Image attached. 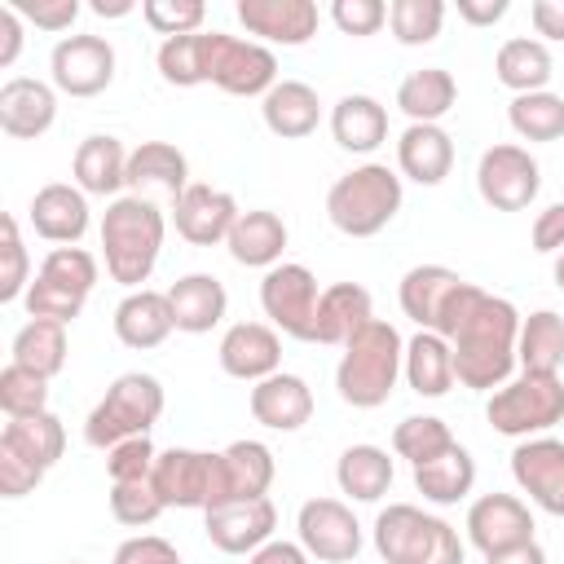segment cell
I'll list each match as a JSON object with an SVG mask.
<instances>
[{
  "label": "cell",
  "instance_id": "cell-1",
  "mask_svg": "<svg viewBox=\"0 0 564 564\" xmlns=\"http://www.w3.org/2000/svg\"><path fill=\"white\" fill-rule=\"evenodd\" d=\"M516 339H520L516 304L480 291L449 335L458 383L471 392H498L516 370Z\"/></svg>",
  "mask_w": 564,
  "mask_h": 564
},
{
  "label": "cell",
  "instance_id": "cell-2",
  "mask_svg": "<svg viewBox=\"0 0 564 564\" xmlns=\"http://www.w3.org/2000/svg\"><path fill=\"white\" fill-rule=\"evenodd\" d=\"M163 234H167V220L163 212L141 198V194H119L106 212H101V256H106V273L128 286V291H141L159 264V251H163Z\"/></svg>",
  "mask_w": 564,
  "mask_h": 564
},
{
  "label": "cell",
  "instance_id": "cell-3",
  "mask_svg": "<svg viewBox=\"0 0 564 564\" xmlns=\"http://www.w3.org/2000/svg\"><path fill=\"white\" fill-rule=\"evenodd\" d=\"M401 366H405V339L392 322H370L366 330H357L348 344H344V357L335 366V388H339V401L352 405V410H379L397 379H401Z\"/></svg>",
  "mask_w": 564,
  "mask_h": 564
},
{
  "label": "cell",
  "instance_id": "cell-4",
  "mask_svg": "<svg viewBox=\"0 0 564 564\" xmlns=\"http://www.w3.org/2000/svg\"><path fill=\"white\" fill-rule=\"evenodd\" d=\"M401 176L388 163H361L326 189V216L348 238H375L401 212Z\"/></svg>",
  "mask_w": 564,
  "mask_h": 564
},
{
  "label": "cell",
  "instance_id": "cell-5",
  "mask_svg": "<svg viewBox=\"0 0 564 564\" xmlns=\"http://www.w3.org/2000/svg\"><path fill=\"white\" fill-rule=\"evenodd\" d=\"M163 383L145 370H128L119 375L106 397L88 410L84 419V441L93 449H115L119 441H132V436H150V427L163 419Z\"/></svg>",
  "mask_w": 564,
  "mask_h": 564
},
{
  "label": "cell",
  "instance_id": "cell-6",
  "mask_svg": "<svg viewBox=\"0 0 564 564\" xmlns=\"http://www.w3.org/2000/svg\"><path fill=\"white\" fill-rule=\"evenodd\" d=\"M93 286H97V260H93V251H84V247H53L40 260L31 286L22 295V308L31 317L70 326L84 313V300L93 295Z\"/></svg>",
  "mask_w": 564,
  "mask_h": 564
},
{
  "label": "cell",
  "instance_id": "cell-7",
  "mask_svg": "<svg viewBox=\"0 0 564 564\" xmlns=\"http://www.w3.org/2000/svg\"><path fill=\"white\" fill-rule=\"evenodd\" d=\"M480 295L476 282H467L463 273L445 269V264H414L405 269L401 286H397V300H401V313L419 326V330H432V335H454V326L463 322V313L471 308V300Z\"/></svg>",
  "mask_w": 564,
  "mask_h": 564
},
{
  "label": "cell",
  "instance_id": "cell-8",
  "mask_svg": "<svg viewBox=\"0 0 564 564\" xmlns=\"http://www.w3.org/2000/svg\"><path fill=\"white\" fill-rule=\"evenodd\" d=\"M485 419L494 432L529 441L551 432L555 423H564V383L560 375H524L507 379L498 392H489L485 401Z\"/></svg>",
  "mask_w": 564,
  "mask_h": 564
},
{
  "label": "cell",
  "instance_id": "cell-9",
  "mask_svg": "<svg viewBox=\"0 0 564 564\" xmlns=\"http://www.w3.org/2000/svg\"><path fill=\"white\" fill-rule=\"evenodd\" d=\"M317 278L308 264H295V260H282L273 264L264 278H260V308L269 317L273 330L291 335V339H304L313 344V326H317Z\"/></svg>",
  "mask_w": 564,
  "mask_h": 564
},
{
  "label": "cell",
  "instance_id": "cell-10",
  "mask_svg": "<svg viewBox=\"0 0 564 564\" xmlns=\"http://www.w3.org/2000/svg\"><path fill=\"white\" fill-rule=\"evenodd\" d=\"M476 189L494 212H524L542 189V167L524 145H489L476 163Z\"/></svg>",
  "mask_w": 564,
  "mask_h": 564
},
{
  "label": "cell",
  "instance_id": "cell-11",
  "mask_svg": "<svg viewBox=\"0 0 564 564\" xmlns=\"http://www.w3.org/2000/svg\"><path fill=\"white\" fill-rule=\"evenodd\" d=\"M207 84H216L229 97H264L278 84V57H273L269 44L212 31V70H207Z\"/></svg>",
  "mask_w": 564,
  "mask_h": 564
},
{
  "label": "cell",
  "instance_id": "cell-12",
  "mask_svg": "<svg viewBox=\"0 0 564 564\" xmlns=\"http://www.w3.org/2000/svg\"><path fill=\"white\" fill-rule=\"evenodd\" d=\"M48 75L66 97H97L115 84V44L106 35H62L48 53Z\"/></svg>",
  "mask_w": 564,
  "mask_h": 564
},
{
  "label": "cell",
  "instance_id": "cell-13",
  "mask_svg": "<svg viewBox=\"0 0 564 564\" xmlns=\"http://www.w3.org/2000/svg\"><path fill=\"white\" fill-rule=\"evenodd\" d=\"M295 533L317 564H352L361 555V524L339 498H308L295 516Z\"/></svg>",
  "mask_w": 564,
  "mask_h": 564
},
{
  "label": "cell",
  "instance_id": "cell-14",
  "mask_svg": "<svg viewBox=\"0 0 564 564\" xmlns=\"http://www.w3.org/2000/svg\"><path fill=\"white\" fill-rule=\"evenodd\" d=\"M150 485L159 489L163 507H181V511H207L216 498V454L207 449H159Z\"/></svg>",
  "mask_w": 564,
  "mask_h": 564
},
{
  "label": "cell",
  "instance_id": "cell-15",
  "mask_svg": "<svg viewBox=\"0 0 564 564\" xmlns=\"http://www.w3.org/2000/svg\"><path fill=\"white\" fill-rule=\"evenodd\" d=\"M449 520L419 511L414 502H388L375 516V551L383 564H427Z\"/></svg>",
  "mask_w": 564,
  "mask_h": 564
},
{
  "label": "cell",
  "instance_id": "cell-16",
  "mask_svg": "<svg viewBox=\"0 0 564 564\" xmlns=\"http://www.w3.org/2000/svg\"><path fill=\"white\" fill-rule=\"evenodd\" d=\"M463 529L480 555H498V551H511L520 542H533V511L516 494H480L467 507Z\"/></svg>",
  "mask_w": 564,
  "mask_h": 564
},
{
  "label": "cell",
  "instance_id": "cell-17",
  "mask_svg": "<svg viewBox=\"0 0 564 564\" xmlns=\"http://www.w3.org/2000/svg\"><path fill=\"white\" fill-rule=\"evenodd\" d=\"M242 207L229 189H216V185H203L194 181L176 203H172V225L185 242L194 247H216V242H229L234 225H238Z\"/></svg>",
  "mask_w": 564,
  "mask_h": 564
},
{
  "label": "cell",
  "instance_id": "cell-18",
  "mask_svg": "<svg viewBox=\"0 0 564 564\" xmlns=\"http://www.w3.org/2000/svg\"><path fill=\"white\" fill-rule=\"evenodd\" d=\"M511 476L533 507H542L546 516H564V441L555 436L520 441L511 449Z\"/></svg>",
  "mask_w": 564,
  "mask_h": 564
},
{
  "label": "cell",
  "instance_id": "cell-19",
  "mask_svg": "<svg viewBox=\"0 0 564 564\" xmlns=\"http://www.w3.org/2000/svg\"><path fill=\"white\" fill-rule=\"evenodd\" d=\"M273 476H278V463H273V449L264 441H234L216 454V498H212V507L269 498Z\"/></svg>",
  "mask_w": 564,
  "mask_h": 564
},
{
  "label": "cell",
  "instance_id": "cell-20",
  "mask_svg": "<svg viewBox=\"0 0 564 564\" xmlns=\"http://www.w3.org/2000/svg\"><path fill=\"white\" fill-rule=\"evenodd\" d=\"M278 529V507L269 498H251V502H225L203 511V533L216 551L225 555H251L264 542H273Z\"/></svg>",
  "mask_w": 564,
  "mask_h": 564
},
{
  "label": "cell",
  "instance_id": "cell-21",
  "mask_svg": "<svg viewBox=\"0 0 564 564\" xmlns=\"http://www.w3.org/2000/svg\"><path fill=\"white\" fill-rule=\"evenodd\" d=\"M216 361L229 379L260 383L282 370V339L269 322H234L216 344Z\"/></svg>",
  "mask_w": 564,
  "mask_h": 564
},
{
  "label": "cell",
  "instance_id": "cell-22",
  "mask_svg": "<svg viewBox=\"0 0 564 564\" xmlns=\"http://www.w3.org/2000/svg\"><path fill=\"white\" fill-rule=\"evenodd\" d=\"M234 13L247 26V35H256V44L300 48L317 35V4L313 0H238Z\"/></svg>",
  "mask_w": 564,
  "mask_h": 564
},
{
  "label": "cell",
  "instance_id": "cell-23",
  "mask_svg": "<svg viewBox=\"0 0 564 564\" xmlns=\"http://www.w3.org/2000/svg\"><path fill=\"white\" fill-rule=\"evenodd\" d=\"M57 119V88L31 75H13L0 84V132L13 141H35Z\"/></svg>",
  "mask_w": 564,
  "mask_h": 564
},
{
  "label": "cell",
  "instance_id": "cell-24",
  "mask_svg": "<svg viewBox=\"0 0 564 564\" xmlns=\"http://www.w3.org/2000/svg\"><path fill=\"white\" fill-rule=\"evenodd\" d=\"M26 212H31V229L44 242H57V247H75L88 234V225H93L88 194L79 185H66V181L40 185Z\"/></svg>",
  "mask_w": 564,
  "mask_h": 564
},
{
  "label": "cell",
  "instance_id": "cell-25",
  "mask_svg": "<svg viewBox=\"0 0 564 564\" xmlns=\"http://www.w3.org/2000/svg\"><path fill=\"white\" fill-rule=\"evenodd\" d=\"M247 410L260 427L269 432H300L308 419H313V388L291 375V370H278L260 383H251V397H247Z\"/></svg>",
  "mask_w": 564,
  "mask_h": 564
},
{
  "label": "cell",
  "instance_id": "cell-26",
  "mask_svg": "<svg viewBox=\"0 0 564 564\" xmlns=\"http://www.w3.org/2000/svg\"><path fill=\"white\" fill-rule=\"evenodd\" d=\"M110 322H115V339H119L123 348H137V352L159 348V344L176 330L167 291H150V286L128 291V295L115 304V317H110Z\"/></svg>",
  "mask_w": 564,
  "mask_h": 564
},
{
  "label": "cell",
  "instance_id": "cell-27",
  "mask_svg": "<svg viewBox=\"0 0 564 564\" xmlns=\"http://www.w3.org/2000/svg\"><path fill=\"white\" fill-rule=\"evenodd\" d=\"M128 154L119 137L110 132H93L75 145V159H70V172H75V185L84 194H97V198H119V189L128 185Z\"/></svg>",
  "mask_w": 564,
  "mask_h": 564
},
{
  "label": "cell",
  "instance_id": "cell-28",
  "mask_svg": "<svg viewBox=\"0 0 564 564\" xmlns=\"http://www.w3.org/2000/svg\"><path fill=\"white\" fill-rule=\"evenodd\" d=\"M167 304H172V322L185 335H207L225 322L229 308V291L220 278L212 273H185L167 286Z\"/></svg>",
  "mask_w": 564,
  "mask_h": 564
},
{
  "label": "cell",
  "instance_id": "cell-29",
  "mask_svg": "<svg viewBox=\"0 0 564 564\" xmlns=\"http://www.w3.org/2000/svg\"><path fill=\"white\" fill-rule=\"evenodd\" d=\"M375 322V300L361 282H335L322 291L317 300V326H313V344H330L344 348L357 330H366Z\"/></svg>",
  "mask_w": 564,
  "mask_h": 564
},
{
  "label": "cell",
  "instance_id": "cell-30",
  "mask_svg": "<svg viewBox=\"0 0 564 564\" xmlns=\"http://www.w3.org/2000/svg\"><path fill=\"white\" fill-rule=\"evenodd\" d=\"M260 119L273 137L282 141H300V137H313L317 123H322V101H317V88H308L304 79H278L264 97H260Z\"/></svg>",
  "mask_w": 564,
  "mask_h": 564
},
{
  "label": "cell",
  "instance_id": "cell-31",
  "mask_svg": "<svg viewBox=\"0 0 564 564\" xmlns=\"http://www.w3.org/2000/svg\"><path fill=\"white\" fill-rule=\"evenodd\" d=\"M397 167L414 185H441L454 167V137L441 123H410L397 137Z\"/></svg>",
  "mask_w": 564,
  "mask_h": 564
},
{
  "label": "cell",
  "instance_id": "cell-32",
  "mask_svg": "<svg viewBox=\"0 0 564 564\" xmlns=\"http://www.w3.org/2000/svg\"><path fill=\"white\" fill-rule=\"evenodd\" d=\"M194 181H189V159L172 145V141H141L132 154H128V189L132 194H150V189H159V194H167L172 203L189 189Z\"/></svg>",
  "mask_w": 564,
  "mask_h": 564
},
{
  "label": "cell",
  "instance_id": "cell-33",
  "mask_svg": "<svg viewBox=\"0 0 564 564\" xmlns=\"http://www.w3.org/2000/svg\"><path fill=\"white\" fill-rule=\"evenodd\" d=\"M330 137L348 154H375L388 141V110L370 93H348L330 106Z\"/></svg>",
  "mask_w": 564,
  "mask_h": 564
},
{
  "label": "cell",
  "instance_id": "cell-34",
  "mask_svg": "<svg viewBox=\"0 0 564 564\" xmlns=\"http://www.w3.org/2000/svg\"><path fill=\"white\" fill-rule=\"evenodd\" d=\"M229 256L247 269H273L282 264V251H286V220L269 207H256V212H242L234 234H229Z\"/></svg>",
  "mask_w": 564,
  "mask_h": 564
},
{
  "label": "cell",
  "instance_id": "cell-35",
  "mask_svg": "<svg viewBox=\"0 0 564 564\" xmlns=\"http://www.w3.org/2000/svg\"><path fill=\"white\" fill-rule=\"evenodd\" d=\"M410 392L419 397H445L458 375H454V348L445 335H432V330H419L414 339H405V366H401Z\"/></svg>",
  "mask_w": 564,
  "mask_h": 564
},
{
  "label": "cell",
  "instance_id": "cell-36",
  "mask_svg": "<svg viewBox=\"0 0 564 564\" xmlns=\"http://www.w3.org/2000/svg\"><path fill=\"white\" fill-rule=\"evenodd\" d=\"M471 485H476V458H471V449L458 445V441H454L445 454H436V458H427V463L414 467V489H419L427 502H436V507L463 502V498L471 494Z\"/></svg>",
  "mask_w": 564,
  "mask_h": 564
},
{
  "label": "cell",
  "instance_id": "cell-37",
  "mask_svg": "<svg viewBox=\"0 0 564 564\" xmlns=\"http://www.w3.org/2000/svg\"><path fill=\"white\" fill-rule=\"evenodd\" d=\"M458 101V84L445 66H423V70H410L401 84H397V106L410 123H441Z\"/></svg>",
  "mask_w": 564,
  "mask_h": 564
},
{
  "label": "cell",
  "instance_id": "cell-38",
  "mask_svg": "<svg viewBox=\"0 0 564 564\" xmlns=\"http://www.w3.org/2000/svg\"><path fill=\"white\" fill-rule=\"evenodd\" d=\"M392 476H397V467L383 445H348L335 463V485L352 502H379L392 489Z\"/></svg>",
  "mask_w": 564,
  "mask_h": 564
},
{
  "label": "cell",
  "instance_id": "cell-39",
  "mask_svg": "<svg viewBox=\"0 0 564 564\" xmlns=\"http://www.w3.org/2000/svg\"><path fill=\"white\" fill-rule=\"evenodd\" d=\"M494 75H498L502 88H511L516 97H524V93H542V88L551 84L555 62H551V48H546L542 40L516 35V40H507V44L498 48Z\"/></svg>",
  "mask_w": 564,
  "mask_h": 564
},
{
  "label": "cell",
  "instance_id": "cell-40",
  "mask_svg": "<svg viewBox=\"0 0 564 564\" xmlns=\"http://www.w3.org/2000/svg\"><path fill=\"white\" fill-rule=\"evenodd\" d=\"M516 366L524 375H560V366H564V317L555 308H538V313L520 317Z\"/></svg>",
  "mask_w": 564,
  "mask_h": 564
},
{
  "label": "cell",
  "instance_id": "cell-41",
  "mask_svg": "<svg viewBox=\"0 0 564 564\" xmlns=\"http://www.w3.org/2000/svg\"><path fill=\"white\" fill-rule=\"evenodd\" d=\"M0 445L18 449L22 458H31V463H40V467L48 471V467L62 458V449H66V427H62V419H57L53 410L22 414V419H9V423H4Z\"/></svg>",
  "mask_w": 564,
  "mask_h": 564
},
{
  "label": "cell",
  "instance_id": "cell-42",
  "mask_svg": "<svg viewBox=\"0 0 564 564\" xmlns=\"http://www.w3.org/2000/svg\"><path fill=\"white\" fill-rule=\"evenodd\" d=\"M66 352H70V344H66V326H62V322L31 317V322L13 335L9 361L26 366V370H35V375H44V379H53V375H62Z\"/></svg>",
  "mask_w": 564,
  "mask_h": 564
},
{
  "label": "cell",
  "instance_id": "cell-43",
  "mask_svg": "<svg viewBox=\"0 0 564 564\" xmlns=\"http://www.w3.org/2000/svg\"><path fill=\"white\" fill-rule=\"evenodd\" d=\"M154 66H159L163 84H172V88H198V84H207V70H212V31L163 40L159 53H154Z\"/></svg>",
  "mask_w": 564,
  "mask_h": 564
},
{
  "label": "cell",
  "instance_id": "cell-44",
  "mask_svg": "<svg viewBox=\"0 0 564 564\" xmlns=\"http://www.w3.org/2000/svg\"><path fill=\"white\" fill-rule=\"evenodd\" d=\"M507 119H511L520 141H560L564 137V97L551 93V88L511 97Z\"/></svg>",
  "mask_w": 564,
  "mask_h": 564
},
{
  "label": "cell",
  "instance_id": "cell-45",
  "mask_svg": "<svg viewBox=\"0 0 564 564\" xmlns=\"http://www.w3.org/2000/svg\"><path fill=\"white\" fill-rule=\"evenodd\" d=\"M449 445H454V432H449V423L436 419V414H410V419H401V423L392 427V449H397V458H405L410 467H419V463L445 454Z\"/></svg>",
  "mask_w": 564,
  "mask_h": 564
},
{
  "label": "cell",
  "instance_id": "cell-46",
  "mask_svg": "<svg viewBox=\"0 0 564 564\" xmlns=\"http://www.w3.org/2000/svg\"><path fill=\"white\" fill-rule=\"evenodd\" d=\"M388 26H392L397 44H405V48L432 44L445 26V4L441 0H392L388 4Z\"/></svg>",
  "mask_w": 564,
  "mask_h": 564
},
{
  "label": "cell",
  "instance_id": "cell-47",
  "mask_svg": "<svg viewBox=\"0 0 564 564\" xmlns=\"http://www.w3.org/2000/svg\"><path fill=\"white\" fill-rule=\"evenodd\" d=\"M0 410L9 419L48 410V379L35 375V370H26V366H18V361H9L0 370Z\"/></svg>",
  "mask_w": 564,
  "mask_h": 564
},
{
  "label": "cell",
  "instance_id": "cell-48",
  "mask_svg": "<svg viewBox=\"0 0 564 564\" xmlns=\"http://www.w3.org/2000/svg\"><path fill=\"white\" fill-rule=\"evenodd\" d=\"M167 507H163V498H159V489L150 480H119V485H110V516L119 524H128V529H145Z\"/></svg>",
  "mask_w": 564,
  "mask_h": 564
},
{
  "label": "cell",
  "instance_id": "cell-49",
  "mask_svg": "<svg viewBox=\"0 0 564 564\" xmlns=\"http://www.w3.org/2000/svg\"><path fill=\"white\" fill-rule=\"evenodd\" d=\"M141 18L163 35V40H176V35H194L207 18V4L203 0H145L141 4Z\"/></svg>",
  "mask_w": 564,
  "mask_h": 564
},
{
  "label": "cell",
  "instance_id": "cell-50",
  "mask_svg": "<svg viewBox=\"0 0 564 564\" xmlns=\"http://www.w3.org/2000/svg\"><path fill=\"white\" fill-rule=\"evenodd\" d=\"M154 458H159V449L150 445V436L119 441L115 449H106V476H110V485H119V480H150Z\"/></svg>",
  "mask_w": 564,
  "mask_h": 564
},
{
  "label": "cell",
  "instance_id": "cell-51",
  "mask_svg": "<svg viewBox=\"0 0 564 564\" xmlns=\"http://www.w3.org/2000/svg\"><path fill=\"white\" fill-rule=\"evenodd\" d=\"M31 286V264H26V247H22V234H18V220L4 216V273H0V300L13 304L22 300Z\"/></svg>",
  "mask_w": 564,
  "mask_h": 564
},
{
  "label": "cell",
  "instance_id": "cell-52",
  "mask_svg": "<svg viewBox=\"0 0 564 564\" xmlns=\"http://www.w3.org/2000/svg\"><path fill=\"white\" fill-rule=\"evenodd\" d=\"M330 22L344 31V35H375L383 22H388V4L383 0H335L330 4Z\"/></svg>",
  "mask_w": 564,
  "mask_h": 564
},
{
  "label": "cell",
  "instance_id": "cell-53",
  "mask_svg": "<svg viewBox=\"0 0 564 564\" xmlns=\"http://www.w3.org/2000/svg\"><path fill=\"white\" fill-rule=\"evenodd\" d=\"M18 9V18L35 22L40 31H70L79 18V0H4Z\"/></svg>",
  "mask_w": 564,
  "mask_h": 564
},
{
  "label": "cell",
  "instance_id": "cell-54",
  "mask_svg": "<svg viewBox=\"0 0 564 564\" xmlns=\"http://www.w3.org/2000/svg\"><path fill=\"white\" fill-rule=\"evenodd\" d=\"M40 480H44V467L40 463H31L18 449L0 445V494L4 498H26V494H35Z\"/></svg>",
  "mask_w": 564,
  "mask_h": 564
},
{
  "label": "cell",
  "instance_id": "cell-55",
  "mask_svg": "<svg viewBox=\"0 0 564 564\" xmlns=\"http://www.w3.org/2000/svg\"><path fill=\"white\" fill-rule=\"evenodd\" d=\"M110 564H181V551L159 533H137V538L115 546Z\"/></svg>",
  "mask_w": 564,
  "mask_h": 564
},
{
  "label": "cell",
  "instance_id": "cell-56",
  "mask_svg": "<svg viewBox=\"0 0 564 564\" xmlns=\"http://www.w3.org/2000/svg\"><path fill=\"white\" fill-rule=\"evenodd\" d=\"M529 238H533V251H542V256H560V251H564V203L542 207V212L533 216Z\"/></svg>",
  "mask_w": 564,
  "mask_h": 564
},
{
  "label": "cell",
  "instance_id": "cell-57",
  "mask_svg": "<svg viewBox=\"0 0 564 564\" xmlns=\"http://www.w3.org/2000/svg\"><path fill=\"white\" fill-rule=\"evenodd\" d=\"M529 22L542 35V44L546 40H564V0H533L529 4Z\"/></svg>",
  "mask_w": 564,
  "mask_h": 564
},
{
  "label": "cell",
  "instance_id": "cell-58",
  "mask_svg": "<svg viewBox=\"0 0 564 564\" xmlns=\"http://www.w3.org/2000/svg\"><path fill=\"white\" fill-rule=\"evenodd\" d=\"M247 564H313V555H308L300 542L273 538V542H264L260 551H251V555H247Z\"/></svg>",
  "mask_w": 564,
  "mask_h": 564
},
{
  "label": "cell",
  "instance_id": "cell-59",
  "mask_svg": "<svg viewBox=\"0 0 564 564\" xmlns=\"http://www.w3.org/2000/svg\"><path fill=\"white\" fill-rule=\"evenodd\" d=\"M22 53V18L13 4H0V66H13Z\"/></svg>",
  "mask_w": 564,
  "mask_h": 564
},
{
  "label": "cell",
  "instance_id": "cell-60",
  "mask_svg": "<svg viewBox=\"0 0 564 564\" xmlns=\"http://www.w3.org/2000/svg\"><path fill=\"white\" fill-rule=\"evenodd\" d=\"M507 9H511L507 0H458V18L467 26H494L507 18Z\"/></svg>",
  "mask_w": 564,
  "mask_h": 564
},
{
  "label": "cell",
  "instance_id": "cell-61",
  "mask_svg": "<svg viewBox=\"0 0 564 564\" xmlns=\"http://www.w3.org/2000/svg\"><path fill=\"white\" fill-rule=\"evenodd\" d=\"M485 564H546V551H542L538 538H533V542H520V546H511V551L485 555Z\"/></svg>",
  "mask_w": 564,
  "mask_h": 564
},
{
  "label": "cell",
  "instance_id": "cell-62",
  "mask_svg": "<svg viewBox=\"0 0 564 564\" xmlns=\"http://www.w3.org/2000/svg\"><path fill=\"white\" fill-rule=\"evenodd\" d=\"M137 4L132 0H93V13L97 18H128Z\"/></svg>",
  "mask_w": 564,
  "mask_h": 564
},
{
  "label": "cell",
  "instance_id": "cell-63",
  "mask_svg": "<svg viewBox=\"0 0 564 564\" xmlns=\"http://www.w3.org/2000/svg\"><path fill=\"white\" fill-rule=\"evenodd\" d=\"M551 273H555V286H560V291H564V251H560V256H555V264H551Z\"/></svg>",
  "mask_w": 564,
  "mask_h": 564
},
{
  "label": "cell",
  "instance_id": "cell-64",
  "mask_svg": "<svg viewBox=\"0 0 564 564\" xmlns=\"http://www.w3.org/2000/svg\"><path fill=\"white\" fill-rule=\"evenodd\" d=\"M70 564H79V560H70Z\"/></svg>",
  "mask_w": 564,
  "mask_h": 564
}]
</instances>
